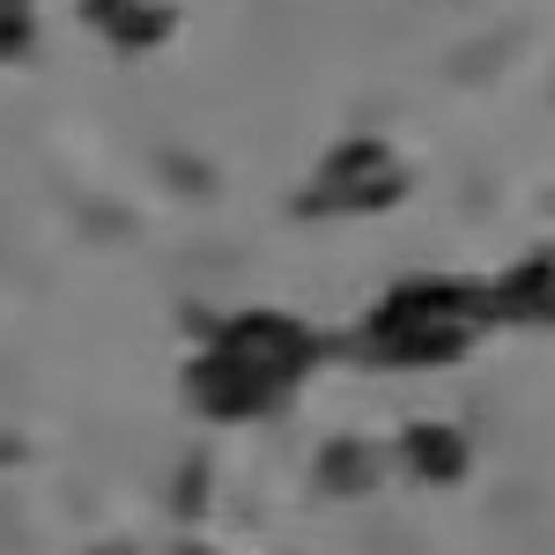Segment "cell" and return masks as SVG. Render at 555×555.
<instances>
[{"label": "cell", "mask_w": 555, "mask_h": 555, "mask_svg": "<svg viewBox=\"0 0 555 555\" xmlns=\"http://www.w3.org/2000/svg\"><path fill=\"white\" fill-rule=\"evenodd\" d=\"M215 356L237 363L245 378H259L274 400H282V392L319 363V341L304 334L297 319H282V311H245V319H230V326L215 334Z\"/></svg>", "instance_id": "cell-2"}, {"label": "cell", "mask_w": 555, "mask_h": 555, "mask_svg": "<svg viewBox=\"0 0 555 555\" xmlns=\"http://www.w3.org/2000/svg\"><path fill=\"white\" fill-rule=\"evenodd\" d=\"M400 185H408V178L392 171V156H385L378 141H348V149L326 156V171H319L311 193H304V208H326V215L385 208V201H400Z\"/></svg>", "instance_id": "cell-3"}, {"label": "cell", "mask_w": 555, "mask_h": 555, "mask_svg": "<svg viewBox=\"0 0 555 555\" xmlns=\"http://www.w3.org/2000/svg\"><path fill=\"white\" fill-rule=\"evenodd\" d=\"M319 474H326V489L356 496V489H371V481H378V460H371V444H334Z\"/></svg>", "instance_id": "cell-7"}, {"label": "cell", "mask_w": 555, "mask_h": 555, "mask_svg": "<svg viewBox=\"0 0 555 555\" xmlns=\"http://www.w3.org/2000/svg\"><path fill=\"white\" fill-rule=\"evenodd\" d=\"M474 326H489V289L474 282H400L371 319V348L385 363H452Z\"/></svg>", "instance_id": "cell-1"}, {"label": "cell", "mask_w": 555, "mask_h": 555, "mask_svg": "<svg viewBox=\"0 0 555 555\" xmlns=\"http://www.w3.org/2000/svg\"><path fill=\"white\" fill-rule=\"evenodd\" d=\"M408 460L423 481H460L467 474V437L460 429H437V423H415L408 429Z\"/></svg>", "instance_id": "cell-6"}, {"label": "cell", "mask_w": 555, "mask_h": 555, "mask_svg": "<svg viewBox=\"0 0 555 555\" xmlns=\"http://www.w3.org/2000/svg\"><path fill=\"white\" fill-rule=\"evenodd\" d=\"M489 319H518V326H548L555 319V259H526L489 289Z\"/></svg>", "instance_id": "cell-4"}, {"label": "cell", "mask_w": 555, "mask_h": 555, "mask_svg": "<svg viewBox=\"0 0 555 555\" xmlns=\"http://www.w3.org/2000/svg\"><path fill=\"white\" fill-rule=\"evenodd\" d=\"M89 8V23L96 30H112L119 44H156V38H171V8H149V0H82Z\"/></svg>", "instance_id": "cell-5"}]
</instances>
